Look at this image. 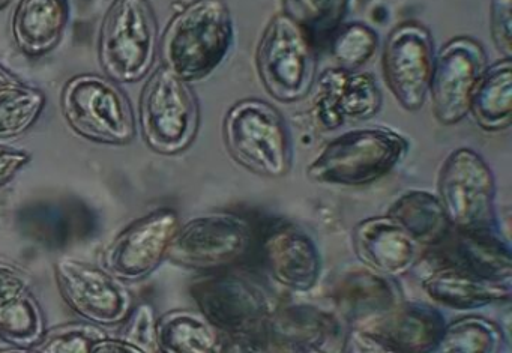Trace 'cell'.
Returning <instances> with one entry per match:
<instances>
[{"instance_id": "cell-8", "label": "cell", "mask_w": 512, "mask_h": 353, "mask_svg": "<svg viewBox=\"0 0 512 353\" xmlns=\"http://www.w3.org/2000/svg\"><path fill=\"white\" fill-rule=\"evenodd\" d=\"M257 230L247 218L230 212L199 215L179 226L167 260L179 268L223 271L247 259L256 248Z\"/></svg>"}, {"instance_id": "cell-11", "label": "cell", "mask_w": 512, "mask_h": 353, "mask_svg": "<svg viewBox=\"0 0 512 353\" xmlns=\"http://www.w3.org/2000/svg\"><path fill=\"white\" fill-rule=\"evenodd\" d=\"M53 271L59 293L83 322L100 328L121 325L134 307L127 284L106 268L67 256L56 260Z\"/></svg>"}, {"instance_id": "cell-39", "label": "cell", "mask_w": 512, "mask_h": 353, "mask_svg": "<svg viewBox=\"0 0 512 353\" xmlns=\"http://www.w3.org/2000/svg\"><path fill=\"white\" fill-rule=\"evenodd\" d=\"M293 353H326L323 352L322 349H320V346H310V347H304V349L296 350V352Z\"/></svg>"}, {"instance_id": "cell-24", "label": "cell", "mask_w": 512, "mask_h": 353, "mask_svg": "<svg viewBox=\"0 0 512 353\" xmlns=\"http://www.w3.org/2000/svg\"><path fill=\"white\" fill-rule=\"evenodd\" d=\"M335 328L334 317L322 308L290 304L275 308L263 334L281 353H293L304 347L320 346L334 334Z\"/></svg>"}, {"instance_id": "cell-41", "label": "cell", "mask_w": 512, "mask_h": 353, "mask_svg": "<svg viewBox=\"0 0 512 353\" xmlns=\"http://www.w3.org/2000/svg\"><path fill=\"white\" fill-rule=\"evenodd\" d=\"M0 353H23V350H17V352H5V350H0Z\"/></svg>"}, {"instance_id": "cell-29", "label": "cell", "mask_w": 512, "mask_h": 353, "mask_svg": "<svg viewBox=\"0 0 512 353\" xmlns=\"http://www.w3.org/2000/svg\"><path fill=\"white\" fill-rule=\"evenodd\" d=\"M502 331L493 320L466 316L445 325L439 340L428 353H493Z\"/></svg>"}, {"instance_id": "cell-18", "label": "cell", "mask_w": 512, "mask_h": 353, "mask_svg": "<svg viewBox=\"0 0 512 353\" xmlns=\"http://www.w3.org/2000/svg\"><path fill=\"white\" fill-rule=\"evenodd\" d=\"M436 248L442 265L494 283L511 281V247L497 229L482 232L452 230L451 235Z\"/></svg>"}, {"instance_id": "cell-40", "label": "cell", "mask_w": 512, "mask_h": 353, "mask_svg": "<svg viewBox=\"0 0 512 353\" xmlns=\"http://www.w3.org/2000/svg\"><path fill=\"white\" fill-rule=\"evenodd\" d=\"M10 4L11 0H0V11L5 10Z\"/></svg>"}, {"instance_id": "cell-37", "label": "cell", "mask_w": 512, "mask_h": 353, "mask_svg": "<svg viewBox=\"0 0 512 353\" xmlns=\"http://www.w3.org/2000/svg\"><path fill=\"white\" fill-rule=\"evenodd\" d=\"M91 353H145L143 350L137 349L133 344L121 340V338H110L109 335L103 340L98 341L92 347Z\"/></svg>"}, {"instance_id": "cell-19", "label": "cell", "mask_w": 512, "mask_h": 353, "mask_svg": "<svg viewBox=\"0 0 512 353\" xmlns=\"http://www.w3.org/2000/svg\"><path fill=\"white\" fill-rule=\"evenodd\" d=\"M46 331L40 301L22 269L0 260V340L26 350Z\"/></svg>"}, {"instance_id": "cell-1", "label": "cell", "mask_w": 512, "mask_h": 353, "mask_svg": "<svg viewBox=\"0 0 512 353\" xmlns=\"http://www.w3.org/2000/svg\"><path fill=\"white\" fill-rule=\"evenodd\" d=\"M235 26L226 0H193L164 32V67L187 83L211 76L232 52Z\"/></svg>"}, {"instance_id": "cell-7", "label": "cell", "mask_w": 512, "mask_h": 353, "mask_svg": "<svg viewBox=\"0 0 512 353\" xmlns=\"http://www.w3.org/2000/svg\"><path fill=\"white\" fill-rule=\"evenodd\" d=\"M140 128L149 149L161 155L187 151L200 127V107L190 83L161 65L143 88Z\"/></svg>"}, {"instance_id": "cell-4", "label": "cell", "mask_w": 512, "mask_h": 353, "mask_svg": "<svg viewBox=\"0 0 512 353\" xmlns=\"http://www.w3.org/2000/svg\"><path fill=\"white\" fill-rule=\"evenodd\" d=\"M158 55V23L149 0H115L98 38V59L107 79L142 82Z\"/></svg>"}, {"instance_id": "cell-38", "label": "cell", "mask_w": 512, "mask_h": 353, "mask_svg": "<svg viewBox=\"0 0 512 353\" xmlns=\"http://www.w3.org/2000/svg\"><path fill=\"white\" fill-rule=\"evenodd\" d=\"M22 85H25V83H23L19 77L14 76L11 71H8L7 68L0 65V98L10 94L11 91L20 88Z\"/></svg>"}, {"instance_id": "cell-13", "label": "cell", "mask_w": 512, "mask_h": 353, "mask_svg": "<svg viewBox=\"0 0 512 353\" xmlns=\"http://www.w3.org/2000/svg\"><path fill=\"white\" fill-rule=\"evenodd\" d=\"M179 226V215L170 208L143 215L107 245L104 268L125 284L140 283L167 259Z\"/></svg>"}, {"instance_id": "cell-25", "label": "cell", "mask_w": 512, "mask_h": 353, "mask_svg": "<svg viewBox=\"0 0 512 353\" xmlns=\"http://www.w3.org/2000/svg\"><path fill=\"white\" fill-rule=\"evenodd\" d=\"M386 215L422 248L439 247L452 232L439 197L428 191H406L392 203Z\"/></svg>"}, {"instance_id": "cell-34", "label": "cell", "mask_w": 512, "mask_h": 353, "mask_svg": "<svg viewBox=\"0 0 512 353\" xmlns=\"http://www.w3.org/2000/svg\"><path fill=\"white\" fill-rule=\"evenodd\" d=\"M491 37L505 58L512 56V0H491Z\"/></svg>"}, {"instance_id": "cell-30", "label": "cell", "mask_w": 512, "mask_h": 353, "mask_svg": "<svg viewBox=\"0 0 512 353\" xmlns=\"http://www.w3.org/2000/svg\"><path fill=\"white\" fill-rule=\"evenodd\" d=\"M46 95L40 89L22 85L0 98V139L25 134L43 113Z\"/></svg>"}, {"instance_id": "cell-15", "label": "cell", "mask_w": 512, "mask_h": 353, "mask_svg": "<svg viewBox=\"0 0 512 353\" xmlns=\"http://www.w3.org/2000/svg\"><path fill=\"white\" fill-rule=\"evenodd\" d=\"M256 250L269 277L292 292H310L322 275V254L313 236L287 220H269L257 232Z\"/></svg>"}, {"instance_id": "cell-10", "label": "cell", "mask_w": 512, "mask_h": 353, "mask_svg": "<svg viewBox=\"0 0 512 353\" xmlns=\"http://www.w3.org/2000/svg\"><path fill=\"white\" fill-rule=\"evenodd\" d=\"M439 200L452 230H496V181L487 161L470 148L448 155L439 173Z\"/></svg>"}, {"instance_id": "cell-3", "label": "cell", "mask_w": 512, "mask_h": 353, "mask_svg": "<svg viewBox=\"0 0 512 353\" xmlns=\"http://www.w3.org/2000/svg\"><path fill=\"white\" fill-rule=\"evenodd\" d=\"M227 151L239 166L263 178L290 172L293 151L289 128L268 101L245 98L230 107L223 124Z\"/></svg>"}, {"instance_id": "cell-6", "label": "cell", "mask_w": 512, "mask_h": 353, "mask_svg": "<svg viewBox=\"0 0 512 353\" xmlns=\"http://www.w3.org/2000/svg\"><path fill=\"white\" fill-rule=\"evenodd\" d=\"M61 107L71 130L83 139L112 146L128 145L136 139L130 100L107 77L80 74L68 80Z\"/></svg>"}, {"instance_id": "cell-26", "label": "cell", "mask_w": 512, "mask_h": 353, "mask_svg": "<svg viewBox=\"0 0 512 353\" xmlns=\"http://www.w3.org/2000/svg\"><path fill=\"white\" fill-rule=\"evenodd\" d=\"M161 353H223L227 337L199 311L172 310L158 317Z\"/></svg>"}, {"instance_id": "cell-9", "label": "cell", "mask_w": 512, "mask_h": 353, "mask_svg": "<svg viewBox=\"0 0 512 353\" xmlns=\"http://www.w3.org/2000/svg\"><path fill=\"white\" fill-rule=\"evenodd\" d=\"M317 53L310 37L293 20L277 14L257 47V71L266 92L284 104L307 98L317 79Z\"/></svg>"}, {"instance_id": "cell-2", "label": "cell", "mask_w": 512, "mask_h": 353, "mask_svg": "<svg viewBox=\"0 0 512 353\" xmlns=\"http://www.w3.org/2000/svg\"><path fill=\"white\" fill-rule=\"evenodd\" d=\"M409 142L389 128H361L332 139L307 167L316 184L365 187L388 176L406 157Z\"/></svg>"}, {"instance_id": "cell-36", "label": "cell", "mask_w": 512, "mask_h": 353, "mask_svg": "<svg viewBox=\"0 0 512 353\" xmlns=\"http://www.w3.org/2000/svg\"><path fill=\"white\" fill-rule=\"evenodd\" d=\"M341 353H389L373 334L364 328L353 326L346 332Z\"/></svg>"}, {"instance_id": "cell-20", "label": "cell", "mask_w": 512, "mask_h": 353, "mask_svg": "<svg viewBox=\"0 0 512 353\" xmlns=\"http://www.w3.org/2000/svg\"><path fill=\"white\" fill-rule=\"evenodd\" d=\"M445 328L442 313L421 302H400L365 326L389 353H428Z\"/></svg>"}, {"instance_id": "cell-22", "label": "cell", "mask_w": 512, "mask_h": 353, "mask_svg": "<svg viewBox=\"0 0 512 353\" xmlns=\"http://www.w3.org/2000/svg\"><path fill=\"white\" fill-rule=\"evenodd\" d=\"M68 19V0H20L11 26L17 49L29 58L53 52L64 38Z\"/></svg>"}, {"instance_id": "cell-23", "label": "cell", "mask_w": 512, "mask_h": 353, "mask_svg": "<svg viewBox=\"0 0 512 353\" xmlns=\"http://www.w3.org/2000/svg\"><path fill=\"white\" fill-rule=\"evenodd\" d=\"M422 289L434 304L452 310H475L511 299V283L482 280L446 265L427 275Z\"/></svg>"}, {"instance_id": "cell-14", "label": "cell", "mask_w": 512, "mask_h": 353, "mask_svg": "<svg viewBox=\"0 0 512 353\" xmlns=\"http://www.w3.org/2000/svg\"><path fill=\"white\" fill-rule=\"evenodd\" d=\"M433 65V38L421 23H401L389 34L383 49V76L407 112H418L427 101Z\"/></svg>"}, {"instance_id": "cell-35", "label": "cell", "mask_w": 512, "mask_h": 353, "mask_svg": "<svg viewBox=\"0 0 512 353\" xmlns=\"http://www.w3.org/2000/svg\"><path fill=\"white\" fill-rule=\"evenodd\" d=\"M31 161V154L10 146H0V188L10 184Z\"/></svg>"}, {"instance_id": "cell-16", "label": "cell", "mask_w": 512, "mask_h": 353, "mask_svg": "<svg viewBox=\"0 0 512 353\" xmlns=\"http://www.w3.org/2000/svg\"><path fill=\"white\" fill-rule=\"evenodd\" d=\"M382 109V91L374 76L343 68H331L317 79L313 112L326 131L338 130L346 122L374 118Z\"/></svg>"}, {"instance_id": "cell-17", "label": "cell", "mask_w": 512, "mask_h": 353, "mask_svg": "<svg viewBox=\"0 0 512 353\" xmlns=\"http://www.w3.org/2000/svg\"><path fill=\"white\" fill-rule=\"evenodd\" d=\"M353 248L365 268L386 278L401 277L412 271L424 250L388 215L367 218L356 224Z\"/></svg>"}, {"instance_id": "cell-12", "label": "cell", "mask_w": 512, "mask_h": 353, "mask_svg": "<svg viewBox=\"0 0 512 353\" xmlns=\"http://www.w3.org/2000/svg\"><path fill=\"white\" fill-rule=\"evenodd\" d=\"M487 68V53L472 37H457L442 47L434 58L428 89L439 124L451 127L469 115L476 86Z\"/></svg>"}, {"instance_id": "cell-32", "label": "cell", "mask_w": 512, "mask_h": 353, "mask_svg": "<svg viewBox=\"0 0 512 353\" xmlns=\"http://www.w3.org/2000/svg\"><path fill=\"white\" fill-rule=\"evenodd\" d=\"M104 337L107 332L92 323H65L44 331L40 340L23 353H91L92 347Z\"/></svg>"}, {"instance_id": "cell-21", "label": "cell", "mask_w": 512, "mask_h": 353, "mask_svg": "<svg viewBox=\"0 0 512 353\" xmlns=\"http://www.w3.org/2000/svg\"><path fill=\"white\" fill-rule=\"evenodd\" d=\"M335 302L344 319L353 326L365 328L400 304V292L392 278L383 277L364 266L341 278L335 289Z\"/></svg>"}, {"instance_id": "cell-27", "label": "cell", "mask_w": 512, "mask_h": 353, "mask_svg": "<svg viewBox=\"0 0 512 353\" xmlns=\"http://www.w3.org/2000/svg\"><path fill=\"white\" fill-rule=\"evenodd\" d=\"M476 124L488 133H499L512 122V62L502 59L487 68L470 104Z\"/></svg>"}, {"instance_id": "cell-5", "label": "cell", "mask_w": 512, "mask_h": 353, "mask_svg": "<svg viewBox=\"0 0 512 353\" xmlns=\"http://www.w3.org/2000/svg\"><path fill=\"white\" fill-rule=\"evenodd\" d=\"M197 311L226 337L262 334L278 307L256 278L232 269L205 272L190 284Z\"/></svg>"}, {"instance_id": "cell-33", "label": "cell", "mask_w": 512, "mask_h": 353, "mask_svg": "<svg viewBox=\"0 0 512 353\" xmlns=\"http://www.w3.org/2000/svg\"><path fill=\"white\" fill-rule=\"evenodd\" d=\"M157 323L158 317L154 305L149 302L134 305L130 314L122 322L118 338L133 344L145 353H161L158 346Z\"/></svg>"}, {"instance_id": "cell-31", "label": "cell", "mask_w": 512, "mask_h": 353, "mask_svg": "<svg viewBox=\"0 0 512 353\" xmlns=\"http://www.w3.org/2000/svg\"><path fill=\"white\" fill-rule=\"evenodd\" d=\"M379 35L365 23H347L329 41L332 56L338 67L358 71L371 61L379 50Z\"/></svg>"}, {"instance_id": "cell-28", "label": "cell", "mask_w": 512, "mask_h": 353, "mask_svg": "<svg viewBox=\"0 0 512 353\" xmlns=\"http://www.w3.org/2000/svg\"><path fill=\"white\" fill-rule=\"evenodd\" d=\"M352 0H283V14L296 23L317 50L329 46L344 25Z\"/></svg>"}]
</instances>
